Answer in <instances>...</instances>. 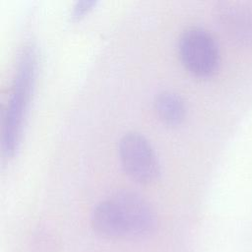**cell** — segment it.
<instances>
[{
  "label": "cell",
  "instance_id": "52a82bcc",
  "mask_svg": "<svg viewBox=\"0 0 252 252\" xmlns=\"http://www.w3.org/2000/svg\"><path fill=\"white\" fill-rule=\"evenodd\" d=\"M94 5H95V1H93V0H83V1L76 2L71 14L72 19L73 20L81 19L86 13H88L93 8Z\"/></svg>",
  "mask_w": 252,
  "mask_h": 252
},
{
  "label": "cell",
  "instance_id": "6da1fadb",
  "mask_svg": "<svg viewBox=\"0 0 252 252\" xmlns=\"http://www.w3.org/2000/svg\"><path fill=\"white\" fill-rule=\"evenodd\" d=\"M91 223L94 230L105 238H137L154 229L156 217L142 196L121 190L94 208Z\"/></svg>",
  "mask_w": 252,
  "mask_h": 252
},
{
  "label": "cell",
  "instance_id": "7a4b0ae2",
  "mask_svg": "<svg viewBox=\"0 0 252 252\" xmlns=\"http://www.w3.org/2000/svg\"><path fill=\"white\" fill-rule=\"evenodd\" d=\"M35 67V48L32 43L27 44L19 58L4 116L2 149L9 158L15 155L19 146L23 121L33 85Z\"/></svg>",
  "mask_w": 252,
  "mask_h": 252
},
{
  "label": "cell",
  "instance_id": "8992f818",
  "mask_svg": "<svg viewBox=\"0 0 252 252\" xmlns=\"http://www.w3.org/2000/svg\"><path fill=\"white\" fill-rule=\"evenodd\" d=\"M154 106L159 119L170 126L179 124L185 116L186 109L182 97L170 91H164L157 94Z\"/></svg>",
  "mask_w": 252,
  "mask_h": 252
},
{
  "label": "cell",
  "instance_id": "277c9868",
  "mask_svg": "<svg viewBox=\"0 0 252 252\" xmlns=\"http://www.w3.org/2000/svg\"><path fill=\"white\" fill-rule=\"evenodd\" d=\"M118 156L125 172L135 181L147 184L159 174L158 158L152 145L138 132L125 133L118 142Z\"/></svg>",
  "mask_w": 252,
  "mask_h": 252
},
{
  "label": "cell",
  "instance_id": "3957f363",
  "mask_svg": "<svg viewBox=\"0 0 252 252\" xmlns=\"http://www.w3.org/2000/svg\"><path fill=\"white\" fill-rule=\"evenodd\" d=\"M178 54L185 68L202 78L212 76L220 62L215 37L202 27H190L183 31L178 40Z\"/></svg>",
  "mask_w": 252,
  "mask_h": 252
},
{
  "label": "cell",
  "instance_id": "5b68a950",
  "mask_svg": "<svg viewBox=\"0 0 252 252\" xmlns=\"http://www.w3.org/2000/svg\"><path fill=\"white\" fill-rule=\"evenodd\" d=\"M222 24L230 36L244 45H252V10L248 7L232 4L225 6Z\"/></svg>",
  "mask_w": 252,
  "mask_h": 252
}]
</instances>
